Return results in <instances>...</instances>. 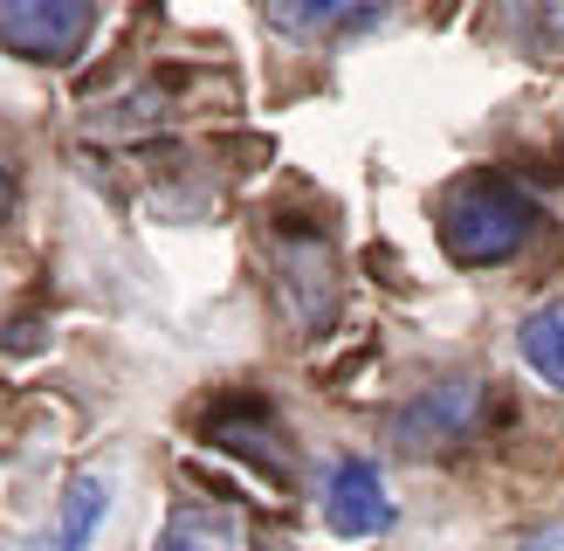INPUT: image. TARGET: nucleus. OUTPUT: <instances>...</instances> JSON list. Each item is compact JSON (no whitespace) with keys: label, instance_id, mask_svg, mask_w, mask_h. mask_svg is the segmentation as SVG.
Returning a JSON list of instances; mask_svg holds the SVG:
<instances>
[{"label":"nucleus","instance_id":"1","mask_svg":"<svg viewBox=\"0 0 564 551\" xmlns=\"http://www.w3.org/2000/svg\"><path fill=\"white\" fill-rule=\"evenodd\" d=\"M530 235H538V207H530V193L517 180L475 173L462 186H447V201H441V248H447V262H462V269L517 262Z\"/></svg>","mask_w":564,"mask_h":551},{"label":"nucleus","instance_id":"2","mask_svg":"<svg viewBox=\"0 0 564 551\" xmlns=\"http://www.w3.org/2000/svg\"><path fill=\"white\" fill-rule=\"evenodd\" d=\"M97 35V0H0V55L76 63Z\"/></svg>","mask_w":564,"mask_h":551},{"label":"nucleus","instance_id":"3","mask_svg":"<svg viewBox=\"0 0 564 551\" xmlns=\"http://www.w3.org/2000/svg\"><path fill=\"white\" fill-rule=\"evenodd\" d=\"M324 523L337 538H379L392 523V496H386V476L365 455L337 462L324 476Z\"/></svg>","mask_w":564,"mask_h":551},{"label":"nucleus","instance_id":"4","mask_svg":"<svg viewBox=\"0 0 564 551\" xmlns=\"http://www.w3.org/2000/svg\"><path fill=\"white\" fill-rule=\"evenodd\" d=\"M475 407H482V386L475 379H441L413 407H400L392 434H400L406 449H441V441H462L475 428Z\"/></svg>","mask_w":564,"mask_h":551},{"label":"nucleus","instance_id":"5","mask_svg":"<svg viewBox=\"0 0 564 551\" xmlns=\"http://www.w3.org/2000/svg\"><path fill=\"white\" fill-rule=\"evenodd\" d=\"M262 14H269L275 35H290V42H324V35L372 28L379 14H392V0H262Z\"/></svg>","mask_w":564,"mask_h":551},{"label":"nucleus","instance_id":"6","mask_svg":"<svg viewBox=\"0 0 564 551\" xmlns=\"http://www.w3.org/2000/svg\"><path fill=\"white\" fill-rule=\"evenodd\" d=\"M104 510H110V476L83 468V476H69V483H63V504H55V517L42 523V538L28 544V551H90Z\"/></svg>","mask_w":564,"mask_h":551},{"label":"nucleus","instance_id":"7","mask_svg":"<svg viewBox=\"0 0 564 551\" xmlns=\"http://www.w3.org/2000/svg\"><path fill=\"white\" fill-rule=\"evenodd\" d=\"M517 345H523V366L538 372L544 386H557V393H564V296L557 303H538V311L523 317Z\"/></svg>","mask_w":564,"mask_h":551},{"label":"nucleus","instance_id":"8","mask_svg":"<svg viewBox=\"0 0 564 551\" xmlns=\"http://www.w3.org/2000/svg\"><path fill=\"white\" fill-rule=\"evenodd\" d=\"M159 551H235V523L220 510H180L173 523H165Z\"/></svg>","mask_w":564,"mask_h":551},{"label":"nucleus","instance_id":"9","mask_svg":"<svg viewBox=\"0 0 564 551\" xmlns=\"http://www.w3.org/2000/svg\"><path fill=\"white\" fill-rule=\"evenodd\" d=\"M517 551H564V523H538V531H530Z\"/></svg>","mask_w":564,"mask_h":551},{"label":"nucleus","instance_id":"10","mask_svg":"<svg viewBox=\"0 0 564 551\" xmlns=\"http://www.w3.org/2000/svg\"><path fill=\"white\" fill-rule=\"evenodd\" d=\"M8 207H14V180H8V165H0V220H8Z\"/></svg>","mask_w":564,"mask_h":551}]
</instances>
